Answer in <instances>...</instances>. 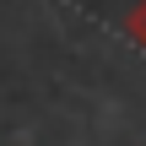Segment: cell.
Returning a JSON list of instances; mask_svg holds the SVG:
<instances>
[{
	"mask_svg": "<svg viewBox=\"0 0 146 146\" xmlns=\"http://www.w3.org/2000/svg\"><path fill=\"white\" fill-rule=\"evenodd\" d=\"M125 33H130V38H135V43L146 49V0L135 5V11H130V22H125Z\"/></svg>",
	"mask_w": 146,
	"mask_h": 146,
	"instance_id": "1",
	"label": "cell"
}]
</instances>
